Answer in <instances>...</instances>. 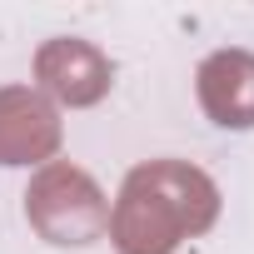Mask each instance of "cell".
Here are the masks:
<instances>
[{
    "label": "cell",
    "mask_w": 254,
    "mask_h": 254,
    "mask_svg": "<svg viewBox=\"0 0 254 254\" xmlns=\"http://www.w3.org/2000/svg\"><path fill=\"white\" fill-rule=\"evenodd\" d=\"M25 219L35 224L40 239L80 249V244H95L110 229V199L100 194V185L85 170L55 160V165H45L30 180V190H25Z\"/></svg>",
    "instance_id": "cell-2"
},
{
    "label": "cell",
    "mask_w": 254,
    "mask_h": 254,
    "mask_svg": "<svg viewBox=\"0 0 254 254\" xmlns=\"http://www.w3.org/2000/svg\"><path fill=\"white\" fill-rule=\"evenodd\" d=\"M35 75H40V85H45L55 100H65V105H95V100L110 90V80H115L110 60H105L90 40H50V45L35 55Z\"/></svg>",
    "instance_id": "cell-4"
},
{
    "label": "cell",
    "mask_w": 254,
    "mask_h": 254,
    "mask_svg": "<svg viewBox=\"0 0 254 254\" xmlns=\"http://www.w3.org/2000/svg\"><path fill=\"white\" fill-rule=\"evenodd\" d=\"M219 214V190L185 160H150L125 175L110 204V239L120 254H175Z\"/></svg>",
    "instance_id": "cell-1"
},
{
    "label": "cell",
    "mask_w": 254,
    "mask_h": 254,
    "mask_svg": "<svg viewBox=\"0 0 254 254\" xmlns=\"http://www.w3.org/2000/svg\"><path fill=\"white\" fill-rule=\"evenodd\" d=\"M60 150V120L30 90H0V165H35Z\"/></svg>",
    "instance_id": "cell-5"
},
{
    "label": "cell",
    "mask_w": 254,
    "mask_h": 254,
    "mask_svg": "<svg viewBox=\"0 0 254 254\" xmlns=\"http://www.w3.org/2000/svg\"><path fill=\"white\" fill-rule=\"evenodd\" d=\"M199 105L224 130H254V55L249 50H214L194 75Z\"/></svg>",
    "instance_id": "cell-3"
}]
</instances>
